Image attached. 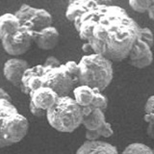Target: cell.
Masks as SVG:
<instances>
[{"label":"cell","instance_id":"cell-1","mask_svg":"<svg viewBox=\"0 0 154 154\" xmlns=\"http://www.w3.org/2000/svg\"><path fill=\"white\" fill-rule=\"evenodd\" d=\"M82 41L89 42L95 54L111 62L128 58L140 40L141 27L125 10L117 5L100 2L73 21Z\"/></svg>","mask_w":154,"mask_h":154},{"label":"cell","instance_id":"cell-2","mask_svg":"<svg viewBox=\"0 0 154 154\" xmlns=\"http://www.w3.org/2000/svg\"><path fill=\"white\" fill-rule=\"evenodd\" d=\"M78 67L79 85L102 91L113 80L112 62L99 54L91 53L83 56L78 63Z\"/></svg>","mask_w":154,"mask_h":154},{"label":"cell","instance_id":"cell-3","mask_svg":"<svg viewBox=\"0 0 154 154\" xmlns=\"http://www.w3.org/2000/svg\"><path fill=\"white\" fill-rule=\"evenodd\" d=\"M28 128L27 119L11 101L0 98V148L19 143L26 136Z\"/></svg>","mask_w":154,"mask_h":154},{"label":"cell","instance_id":"cell-4","mask_svg":"<svg viewBox=\"0 0 154 154\" xmlns=\"http://www.w3.org/2000/svg\"><path fill=\"white\" fill-rule=\"evenodd\" d=\"M47 122L59 132L71 133L83 122L81 107L74 98L59 96L56 103L46 111Z\"/></svg>","mask_w":154,"mask_h":154},{"label":"cell","instance_id":"cell-5","mask_svg":"<svg viewBox=\"0 0 154 154\" xmlns=\"http://www.w3.org/2000/svg\"><path fill=\"white\" fill-rule=\"evenodd\" d=\"M41 81L43 87L52 89L59 96H67L78 84L67 72L65 65L53 69L48 67L41 76Z\"/></svg>","mask_w":154,"mask_h":154},{"label":"cell","instance_id":"cell-6","mask_svg":"<svg viewBox=\"0 0 154 154\" xmlns=\"http://www.w3.org/2000/svg\"><path fill=\"white\" fill-rule=\"evenodd\" d=\"M14 14L18 17L21 26L33 32H38L46 27L52 26L53 18L51 14L45 9L22 4Z\"/></svg>","mask_w":154,"mask_h":154},{"label":"cell","instance_id":"cell-7","mask_svg":"<svg viewBox=\"0 0 154 154\" xmlns=\"http://www.w3.org/2000/svg\"><path fill=\"white\" fill-rule=\"evenodd\" d=\"M35 32L21 26L14 34H6L1 38L3 49L12 56H19L29 50L33 42Z\"/></svg>","mask_w":154,"mask_h":154},{"label":"cell","instance_id":"cell-8","mask_svg":"<svg viewBox=\"0 0 154 154\" xmlns=\"http://www.w3.org/2000/svg\"><path fill=\"white\" fill-rule=\"evenodd\" d=\"M129 64L137 67V69H144L150 66L153 62V53L151 47L141 40L135 43L131 51L128 55Z\"/></svg>","mask_w":154,"mask_h":154},{"label":"cell","instance_id":"cell-9","mask_svg":"<svg viewBox=\"0 0 154 154\" xmlns=\"http://www.w3.org/2000/svg\"><path fill=\"white\" fill-rule=\"evenodd\" d=\"M28 62L18 58H11L5 62L3 66V74L10 83L16 87H20L23 73L29 69Z\"/></svg>","mask_w":154,"mask_h":154},{"label":"cell","instance_id":"cell-10","mask_svg":"<svg viewBox=\"0 0 154 154\" xmlns=\"http://www.w3.org/2000/svg\"><path fill=\"white\" fill-rule=\"evenodd\" d=\"M31 97V102L43 111H47L56 103L57 99L59 98L54 91L47 87H41L29 94Z\"/></svg>","mask_w":154,"mask_h":154},{"label":"cell","instance_id":"cell-11","mask_svg":"<svg viewBox=\"0 0 154 154\" xmlns=\"http://www.w3.org/2000/svg\"><path fill=\"white\" fill-rule=\"evenodd\" d=\"M60 34L54 26L46 27L42 30L35 32L33 42L43 50L53 49L59 42Z\"/></svg>","mask_w":154,"mask_h":154},{"label":"cell","instance_id":"cell-12","mask_svg":"<svg viewBox=\"0 0 154 154\" xmlns=\"http://www.w3.org/2000/svg\"><path fill=\"white\" fill-rule=\"evenodd\" d=\"M75 154H119L116 146L103 141H86Z\"/></svg>","mask_w":154,"mask_h":154},{"label":"cell","instance_id":"cell-13","mask_svg":"<svg viewBox=\"0 0 154 154\" xmlns=\"http://www.w3.org/2000/svg\"><path fill=\"white\" fill-rule=\"evenodd\" d=\"M99 1L95 0H76V1L69 2L66 11V17L69 21H74L76 17L82 16L90 9L96 6Z\"/></svg>","mask_w":154,"mask_h":154},{"label":"cell","instance_id":"cell-14","mask_svg":"<svg viewBox=\"0 0 154 154\" xmlns=\"http://www.w3.org/2000/svg\"><path fill=\"white\" fill-rule=\"evenodd\" d=\"M20 25V21L14 14H3L0 16V37L6 34H14L18 30Z\"/></svg>","mask_w":154,"mask_h":154},{"label":"cell","instance_id":"cell-15","mask_svg":"<svg viewBox=\"0 0 154 154\" xmlns=\"http://www.w3.org/2000/svg\"><path fill=\"white\" fill-rule=\"evenodd\" d=\"M74 96V100L80 107H86L90 106L93 102L94 96V89L90 88L88 86L79 85L76 86L72 91Z\"/></svg>","mask_w":154,"mask_h":154},{"label":"cell","instance_id":"cell-16","mask_svg":"<svg viewBox=\"0 0 154 154\" xmlns=\"http://www.w3.org/2000/svg\"><path fill=\"white\" fill-rule=\"evenodd\" d=\"M106 122L105 119V114L103 111L99 109H94L88 117L83 119V122L82 124L84 125L87 130H91V131H95L98 130L103 126Z\"/></svg>","mask_w":154,"mask_h":154},{"label":"cell","instance_id":"cell-17","mask_svg":"<svg viewBox=\"0 0 154 154\" xmlns=\"http://www.w3.org/2000/svg\"><path fill=\"white\" fill-rule=\"evenodd\" d=\"M122 154H154L152 149L141 143H130L123 149Z\"/></svg>","mask_w":154,"mask_h":154},{"label":"cell","instance_id":"cell-18","mask_svg":"<svg viewBox=\"0 0 154 154\" xmlns=\"http://www.w3.org/2000/svg\"><path fill=\"white\" fill-rule=\"evenodd\" d=\"M94 96L93 102H91V106L94 107V109H99L101 111H103V112H105V110L108 106L107 97L98 90H94Z\"/></svg>","mask_w":154,"mask_h":154},{"label":"cell","instance_id":"cell-19","mask_svg":"<svg viewBox=\"0 0 154 154\" xmlns=\"http://www.w3.org/2000/svg\"><path fill=\"white\" fill-rule=\"evenodd\" d=\"M129 6L138 13H146L151 6V0H130Z\"/></svg>","mask_w":154,"mask_h":154},{"label":"cell","instance_id":"cell-20","mask_svg":"<svg viewBox=\"0 0 154 154\" xmlns=\"http://www.w3.org/2000/svg\"><path fill=\"white\" fill-rule=\"evenodd\" d=\"M140 40L151 47L154 43V35L152 31L147 27L141 28V30H140Z\"/></svg>","mask_w":154,"mask_h":154},{"label":"cell","instance_id":"cell-21","mask_svg":"<svg viewBox=\"0 0 154 154\" xmlns=\"http://www.w3.org/2000/svg\"><path fill=\"white\" fill-rule=\"evenodd\" d=\"M65 67L66 69L67 72H69V73L77 81V83L79 84V81H78V74H79L78 63H76L74 61H69L65 64Z\"/></svg>","mask_w":154,"mask_h":154},{"label":"cell","instance_id":"cell-22","mask_svg":"<svg viewBox=\"0 0 154 154\" xmlns=\"http://www.w3.org/2000/svg\"><path fill=\"white\" fill-rule=\"evenodd\" d=\"M97 131L100 135V137H104V138H110L111 136H113V134H114L112 125L107 122H106L103 126L100 129H98Z\"/></svg>","mask_w":154,"mask_h":154},{"label":"cell","instance_id":"cell-23","mask_svg":"<svg viewBox=\"0 0 154 154\" xmlns=\"http://www.w3.org/2000/svg\"><path fill=\"white\" fill-rule=\"evenodd\" d=\"M29 110H30V112L33 116H35L37 118H43V117H46V111H43L40 108L36 107L35 105H34L31 101L30 103H29Z\"/></svg>","mask_w":154,"mask_h":154},{"label":"cell","instance_id":"cell-24","mask_svg":"<svg viewBox=\"0 0 154 154\" xmlns=\"http://www.w3.org/2000/svg\"><path fill=\"white\" fill-rule=\"evenodd\" d=\"M62 64L60 63V61L58 60L56 57H54V56H48L46 58L45 64H43V66L51 67V69H53V67H58V66H60Z\"/></svg>","mask_w":154,"mask_h":154},{"label":"cell","instance_id":"cell-25","mask_svg":"<svg viewBox=\"0 0 154 154\" xmlns=\"http://www.w3.org/2000/svg\"><path fill=\"white\" fill-rule=\"evenodd\" d=\"M85 137L87 139V141H98V139L100 138V135L98 133L97 130L95 131H91V130H87Z\"/></svg>","mask_w":154,"mask_h":154},{"label":"cell","instance_id":"cell-26","mask_svg":"<svg viewBox=\"0 0 154 154\" xmlns=\"http://www.w3.org/2000/svg\"><path fill=\"white\" fill-rule=\"evenodd\" d=\"M144 112L147 113H154V95H151L146 100V103L144 105Z\"/></svg>","mask_w":154,"mask_h":154},{"label":"cell","instance_id":"cell-27","mask_svg":"<svg viewBox=\"0 0 154 154\" xmlns=\"http://www.w3.org/2000/svg\"><path fill=\"white\" fill-rule=\"evenodd\" d=\"M94 107H91V106H86V107H81V111H82V116H83V119L88 117V116L93 112L94 111Z\"/></svg>","mask_w":154,"mask_h":154},{"label":"cell","instance_id":"cell-28","mask_svg":"<svg viewBox=\"0 0 154 154\" xmlns=\"http://www.w3.org/2000/svg\"><path fill=\"white\" fill-rule=\"evenodd\" d=\"M144 122L148 124H153L154 125V113H147L144 114L143 116Z\"/></svg>","mask_w":154,"mask_h":154},{"label":"cell","instance_id":"cell-29","mask_svg":"<svg viewBox=\"0 0 154 154\" xmlns=\"http://www.w3.org/2000/svg\"><path fill=\"white\" fill-rule=\"evenodd\" d=\"M146 134L148 135L149 138L154 140V125L153 124H148L146 128Z\"/></svg>","mask_w":154,"mask_h":154},{"label":"cell","instance_id":"cell-30","mask_svg":"<svg viewBox=\"0 0 154 154\" xmlns=\"http://www.w3.org/2000/svg\"><path fill=\"white\" fill-rule=\"evenodd\" d=\"M0 98L11 101V96H10L7 91H5V90H3L2 88H0Z\"/></svg>","mask_w":154,"mask_h":154},{"label":"cell","instance_id":"cell-31","mask_svg":"<svg viewBox=\"0 0 154 154\" xmlns=\"http://www.w3.org/2000/svg\"><path fill=\"white\" fill-rule=\"evenodd\" d=\"M82 50H83L85 53H91V52H94L93 51V48H91V45L89 42H85L83 45H82Z\"/></svg>","mask_w":154,"mask_h":154},{"label":"cell","instance_id":"cell-32","mask_svg":"<svg viewBox=\"0 0 154 154\" xmlns=\"http://www.w3.org/2000/svg\"><path fill=\"white\" fill-rule=\"evenodd\" d=\"M151 1H152V4H151V6L149 7L147 13H148V17L152 19V20H154V0H151Z\"/></svg>","mask_w":154,"mask_h":154}]
</instances>
